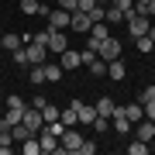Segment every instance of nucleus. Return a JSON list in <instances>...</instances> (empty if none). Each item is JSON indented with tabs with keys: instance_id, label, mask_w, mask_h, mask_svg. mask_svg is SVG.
<instances>
[{
	"instance_id": "obj_1",
	"label": "nucleus",
	"mask_w": 155,
	"mask_h": 155,
	"mask_svg": "<svg viewBox=\"0 0 155 155\" xmlns=\"http://www.w3.org/2000/svg\"><path fill=\"white\" fill-rule=\"evenodd\" d=\"M124 24H127V35H131V38H138V35H148L152 17H148V14H138V11L131 7V11L124 14Z\"/></svg>"
},
{
	"instance_id": "obj_2",
	"label": "nucleus",
	"mask_w": 155,
	"mask_h": 155,
	"mask_svg": "<svg viewBox=\"0 0 155 155\" xmlns=\"http://www.w3.org/2000/svg\"><path fill=\"white\" fill-rule=\"evenodd\" d=\"M59 145H62V155H79V148H83V134L76 131V127H66L62 131V138H59Z\"/></svg>"
},
{
	"instance_id": "obj_3",
	"label": "nucleus",
	"mask_w": 155,
	"mask_h": 155,
	"mask_svg": "<svg viewBox=\"0 0 155 155\" xmlns=\"http://www.w3.org/2000/svg\"><path fill=\"white\" fill-rule=\"evenodd\" d=\"M38 145H41V155H62V145H59L55 134H52V127H48V124L38 131Z\"/></svg>"
},
{
	"instance_id": "obj_4",
	"label": "nucleus",
	"mask_w": 155,
	"mask_h": 155,
	"mask_svg": "<svg viewBox=\"0 0 155 155\" xmlns=\"http://www.w3.org/2000/svg\"><path fill=\"white\" fill-rule=\"evenodd\" d=\"M97 59H104V62H110V59H121V41H117L114 35H107V38L100 41V48H97Z\"/></svg>"
},
{
	"instance_id": "obj_5",
	"label": "nucleus",
	"mask_w": 155,
	"mask_h": 155,
	"mask_svg": "<svg viewBox=\"0 0 155 155\" xmlns=\"http://www.w3.org/2000/svg\"><path fill=\"white\" fill-rule=\"evenodd\" d=\"M21 124L28 127L31 134H38L41 127H45V117H41V110H38V107H24V117H21Z\"/></svg>"
},
{
	"instance_id": "obj_6",
	"label": "nucleus",
	"mask_w": 155,
	"mask_h": 155,
	"mask_svg": "<svg viewBox=\"0 0 155 155\" xmlns=\"http://www.w3.org/2000/svg\"><path fill=\"white\" fill-rule=\"evenodd\" d=\"M69 28L76 31V35H90L93 21H90V14H83V11H72V14H69Z\"/></svg>"
},
{
	"instance_id": "obj_7",
	"label": "nucleus",
	"mask_w": 155,
	"mask_h": 155,
	"mask_svg": "<svg viewBox=\"0 0 155 155\" xmlns=\"http://www.w3.org/2000/svg\"><path fill=\"white\" fill-rule=\"evenodd\" d=\"M45 48H48L52 55H62V52L69 48V38H66L62 31H52V28H48V45H45Z\"/></svg>"
},
{
	"instance_id": "obj_8",
	"label": "nucleus",
	"mask_w": 155,
	"mask_h": 155,
	"mask_svg": "<svg viewBox=\"0 0 155 155\" xmlns=\"http://www.w3.org/2000/svg\"><path fill=\"white\" fill-rule=\"evenodd\" d=\"M45 17H48V28H52V31H62V28H69V11H62V7L48 11Z\"/></svg>"
},
{
	"instance_id": "obj_9",
	"label": "nucleus",
	"mask_w": 155,
	"mask_h": 155,
	"mask_svg": "<svg viewBox=\"0 0 155 155\" xmlns=\"http://www.w3.org/2000/svg\"><path fill=\"white\" fill-rule=\"evenodd\" d=\"M24 52H28V66H38V62H45V55H48V48L38 45V41H28Z\"/></svg>"
},
{
	"instance_id": "obj_10",
	"label": "nucleus",
	"mask_w": 155,
	"mask_h": 155,
	"mask_svg": "<svg viewBox=\"0 0 155 155\" xmlns=\"http://www.w3.org/2000/svg\"><path fill=\"white\" fill-rule=\"evenodd\" d=\"M72 107H76V117H79V124H90V121L97 117V107L83 104V100H72Z\"/></svg>"
},
{
	"instance_id": "obj_11",
	"label": "nucleus",
	"mask_w": 155,
	"mask_h": 155,
	"mask_svg": "<svg viewBox=\"0 0 155 155\" xmlns=\"http://www.w3.org/2000/svg\"><path fill=\"white\" fill-rule=\"evenodd\" d=\"M59 66H62V69H76V66H83V62H79V52L66 48V52L59 55Z\"/></svg>"
},
{
	"instance_id": "obj_12",
	"label": "nucleus",
	"mask_w": 155,
	"mask_h": 155,
	"mask_svg": "<svg viewBox=\"0 0 155 155\" xmlns=\"http://www.w3.org/2000/svg\"><path fill=\"white\" fill-rule=\"evenodd\" d=\"M107 76H110V79H117V83H121V79L127 76V69H124V62H121V59H110V62H107Z\"/></svg>"
},
{
	"instance_id": "obj_13",
	"label": "nucleus",
	"mask_w": 155,
	"mask_h": 155,
	"mask_svg": "<svg viewBox=\"0 0 155 155\" xmlns=\"http://www.w3.org/2000/svg\"><path fill=\"white\" fill-rule=\"evenodd\" d=\"M41 66H45V79H48V83H59V79H62V72H66L59 62H41Z\"/></svg>"
},
{
	"instance_id": "obj_14",
	"label": "nucleus",
	"mask_w": 155,
	"mask_h": 155,
	"mask_svg": "<svg viewBox=\"0 0 155 155\" xmlns=\"http://www.w3.org/2000/svg\"><path fill=\"white\" fill-rule=\"evenodd\" d=\"M124 117H127L131 124H138L141 117H145V107L138 104V100H134V104H127V107H124Z\"/></svg>"
},
{
	"instance_id": "obj_15",
	"label": "nucleus",
	"mask_w": 155,
	"mask_h": 155,
	"mask_svg": "<svg viewBox=\"0 0 155 155\" xmlns=\"http://www.w3.org/2000/svg\"><path fill=\"white\" fill-rule=\"evenodd\" d=\"M41 145H38V134H28V138L21 141V155H38Z\"/></svg>"
},
{
	"instance_id": "obj_16",
	"label": "nucleus",
	"mask_w": 155,
	"mask_h": 155,
	"mask_svg": "<svg viewBox=\"0 0 155 155\" xmlns=\"http://www.w3.org/2000/svg\"><path fill=\"white\" fill-rule=\"evenodd\" d=\"M28 79H31V86H41L45 83V66L38 62V66H28Z\"/></svg>"
},
{
	"instance_id": "obj_17",
	"label": "nucleus",
	"mask_w": 155,
	"mask_h": 155,
	"mask_svg": "<svg viewBox=\"0 0 155 155\" xmlns=\"http://www.w3.org/2000/svg\"><path fill=\"white\" fill-rule=\"evenodd\" d=\"M0 45H4L7 52H14V48H21V45H24V38H21V35H0Z\"/></svg>"
},
{
	"instance_id": "obj_18",
	"label": "nucleus",
	"mask_w": 155,
	"mask_h": 155,
	"mask_svg": "<svg viewBox=\"0 0 155 155\" xmlns=\"http://www.w3.org/2000/svg\"><path fill=\"white\" fill-rule=\"evenodd\" d=\"M93 107H97V114H100V117H110V114H114V100H110V97H100Z\"/></svg>"
},
{
	"instance_id": "obj_19",
	"label": "nucleus",
	"mask_w": 155,
	"mask_h": 155,
	"mask_svg": "<svg viewBox=\"0 0 155 155\" xmlns=\"http://www.w3.org/2000/svg\"><path fill=\"white\" fill-rule=\"evenodd\" d=\"M104 21H107V24H124V11L110 4V7H107V14H104Z\"/></svg>"
},
{
	"instance_id": "obj_20",
	"label": "nucleus",
	"mask_w": 155,
	"mask_h": 155,
	"mask_svg": "<svg viewBox=\"0 0 155 155\" xmlns=\"http://www.w3.org/2000/svg\"><path fill=\"white\" fill-rule=\"evenodd\" d=\"M59 121H62V124H66V127H72V124H79V117H76V107H72V104H69V107H66V110H59Z\"/></svg>"
},
{
	"instance_id": "obj_21",
	"label": "nucleus",
	"mask_w": 155,
	"mask_h": 155,
	"mask_svg": "<svg viewBox=\"0 0 155 155\" xmlns=\"http://www.w3.org/2000/svg\"><path fill=\"white\" fill-rule=\"evenodd\" d=\"M21 11L24 14H48V7H41L38 0H21Z\"/></svg>"
},
{
	"instance_id": "obj_22",
	"label": "nucleus",
	"mask_w": 155,
	"mask_h": 155,
	"mask_svg": "<svg viewBox=\"0 0 155 155\" xmlns=\"http://www.w3.org/2000/svg\"><path fill=\"white\" fill-rule=\"evenodd\" d=\"M114 131L117 134H127V131H131V121H127L124 114H114Z\"/></svg>"
},
{
	"instance_id": "obj_23",
	"label": "nucleus",
	"mask_w": 155,
	"mask_h": 155,
	"mask_svg": "<svg viewBox=\"0 0 155 155\" xmlns=\"http://www.w3.org/2000/svg\"><path fill=\"white\" fill-rule=\"evenodd\" d=\"M145 152H148V141H141V138H134L127 145V155H145Z\"/></svg>"
},
{
	"instance_id": "obj_24",
	"label": "nucleus",
	"mask_w": 155,
	"mask_h": 155,
	"mask_svg": "<svg viewBox=\"0 0 155 155\" xmlns=\"http://www.w3.org/2000/svg\"><path fill=\"white\" fill-rule=\"evenodd\" d=\"M134 45H138V52H155V41L148 38V35H138V38H134Z\"/></svg>"
},
{
	"instance_id": "obj_25",
	"label": "nucleus",
	"mask_w": 155,
	"mask_h": 155,
	"mask_svg": "<svg viewBox=\"0 0 155 155\" xmlns=\"http://www.w3.org/2000/svg\"><path fill=\"white\" fill-rule=\"evenodd\" d=\"M41 117H45V124H52V121H59V107H52V104H45V107H41Z\"/></svg>"
},
{
	"instance_id": "obj_26",
	"label": "nucleus",
	"mask_w": 155,
	"mask_h": 155,
	"mask_svg": "<svg viewBox=\"0 0 155 155\" xmlns=\"http://www.w3.org/2000/svg\"><path fill=\"white\" fill-rule=\"evenodd\" d=\"M90 127H93V131H97V134H104V131H107V127H110V121H107V117H100V114H97V117H93V121H90Z\"/></svg>"
},
{
	"instance_id": "obj_27",
	"label": "nucleus",
	"mask_w": 155,
	"mask_h": 155,
	"mask_svg": "<svg viewBox=\"0 0 155 155\" xmlns=\"http://www.w3.org/2000/svg\"><path fill=\"white\" fill-rule=\"evenodd\" d=\"M90 72H93V76H107V62L104 59H93V62H90Z\"/></svg>"
},
{
	"instance_id": "obj_28",
	"label": "nucleus",
	"mask_w": 155,
	"mask_h": 155,
	"mask_svg": "<svg viewBox=\"0 0 155 155\" xmlns=\"http://www.w3.org/2000/svg\"><path fill=\"white\" fill-rule=\"evenodd\" d=\"M11 134H14V141H24V138H28L31 131H28L24 124H14V127H11Z\"/></svg>"
},
{
	"instance_id": "obj_29",
	"label": "nucleus",
	"mask_w": 155,
	"mask_h": 155,
	"mask_svg": "<svg viewBox=\"0 0 155 155\" xmlns=\"http://www.w3.org/2000/svg\"><path fill=\"white\" fill-rule=\"evenodd\" d=\"M14 62L28 69V52H24V45H21V48H14Z\"/></svg>"
},
{
	"instance_id": "obj_30",
	"label": "nucleus",
	"mask_w": 155,
	"mask_h": 155,
	"mask_svg": "<svg viewBox=\"0 0 155 155\" xmlns=\"http://www.w3.org/2000/svg\"><path fill=\"white\" fill-rule=\"evenodd\" d=\"M7 107H11V110H24L28 104H24V100H21V97L14 93V97H7Z\"/></svg>"
},
{
	"instance_id": "obj_31",
	"label": "nucleus",
	"mask_w": 155,
	"mask_h": 155,
	"mask_svg": "<svg viewBox=\"0 0 155 155\" xmlns=\"http://www.w3.org/2000/svg\"><path fill=\"white\" fill-rule=\"evenodd\" d=\"M155 100V86H148V90H141V97H138V104H152Z\"/></svg>"
},
{
	"instance_id": "obj_32",
	"label": "nucleus",
	"mask_w": 155,
	"mask_h": 155,
	"mask_svg": "<svg viewBox=\"0 0 155 155\" xmlns=\"http://www.w3.org/2000/svg\"><path fill=\"white\" fill-rule=\"evenodd\" d=\"M59 7H62V11H69V14H72V11H79V0H59Z\"/></svg>"
},
{
	"instance_id": "obj_33",
	"label": "nucleus",
	"mask_w": 155,
	"mask_h": 155,
	"mask_svg": "<svg viewBox=\"0 0 155 155\" xmlns=\"http://www.w3.org/2000/svg\"><path fill=\"white\" fill-rule=\"evenodd\" d=\"M93 152H97V141H86V138H83V148H79V155H93Z\"/></svg>"
},
{
	"instance_id": "obj_34",
	"label": "nucleus",
	"mask_w": 155,
	"mask_h": 155,
	"mask_svg": "<svg viewBox=\"0 0 155 155\" xmlns=\"http://www.w3.org/2000/svg\"><path fill=\"white\" fill-rule=\"evenodd\" d=\"M110 4H114V7H121V11L127 14V11H131V7H134V0H110Z\"/></svg>"
},
{
	"instance_id": "obj_35",
	"label": "nucleus",
	"mask_w": 155,
	"mask_h": 155,
	"mask_svg": "<svg viewBox=\"0 0 155 155\" xmlns=\"http://www.w3.org/2000/svg\"><path fill=\"white\" fill-rule=\"evenodd\" d=\"M97 59V52L93 48H86V52H79V62H86V66H90V62H93Z\"/></svg>"
},
{
	"instance_id": "obj_36",
	"label": "nucleus",
	"mask_w": 155,
	"mask_h": 155,
	"mask_svg": "<svg viewBox=\"0 0 155 155\" xmlns=\"http://www.w3.org/2000/svg\"><path fill=\"white\" fill-rule=\"evenodd\" d=\"M145 107V117H148V121H155V100H152V104H141Z\"/></svg>"
},
{
	"instance_id": "obj_37",
	"label": "nucleus",
	"mask_w": 155,
	"mask_h": 155,
	"mask_svg": "<svg viewBox=\"0 0 155 155\" xmlns=\"http://www.w3.org/2000/svg\"><path fill=\"white\" fill-rule=\"evenodd\" d=\"M90 7H97V0H79V11H83V14L90 11Z\"/></svg>"
},
{
	"instance_id": "obj_38",
	"label": "nucleus",
	"mask_w": 155,
	"mask_h": 155,
	"mask_svg": "<svg viewBox=\"0 0 155 155\" xmlns=\"http://www.w3.org/2000/svg\"><path fill=\"white\" fill-rule=\"evenodd\" d=\"M145 14H148V17H155V0H148V4H145Z\"/></svg>"
},
{
	"instance_id": "obj_39",
	"label": "nucleus",
	"mask_w": 155,
	"mask_h": 155,
	"mask_svg": "<svg viewBox=\"0 0 155 155\" xmlns=\"http://www.w3.org/2000/svg\"><path fill=\"white\" fill-rule=\"evenodd\" d=\"M97 4H110V0H97Z\"/></svg>"
}]
</instances>
